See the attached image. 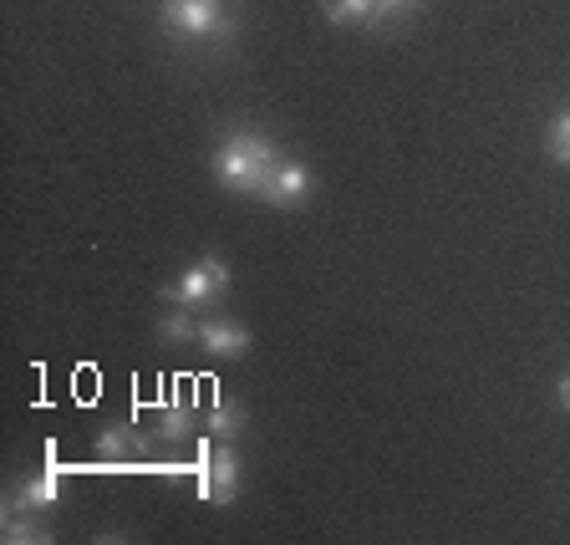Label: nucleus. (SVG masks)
Listing matches in <instances>:
<instances>
[{
    "label": "nucleus",
    "mask_w": 570,
    "mask_h": 545,
    "mask_svg": "<svg viewBox=\"0 0 570 545\" xmlns=\"http://www.w3.org/2000/svg\"><path fill=\"white\" fill-rule=\"evenodd\" d=\"M235 495H239L235 444H219L214 454H209V444H204V454H199V499L204 505H235Z\"/></svg>",
    "instance_id": "39448f33"
},
{
    "label": "nucleus",
    "mask_w": 570,
    "mask_h": 545,
    "mask_svg": "<svg viewBox=\"0 0 570 545\" xmlns=\"http://www.w3.org/2000/svg\"><path fill=\"white\" fill-rule=\"evenodd\" d=\"M0 535L11 545H47L51 531H41L36 510H0Z\"/></svg>",
    "instance_id": "9d476101"
},
{
    "label": "nucleus",
    "mask_w": 570,
    "mask_h": 545,
    "mask_svg": "<svg viewBox=\"0 0 570 545\" xmlns=\"http://www.w3.org/2000/svg\"><path fill=\"white\" fill-rule=\"evenodd\" d=\"M158 21H164V31L189 36V41H229L235 36V16L225 11V0H164Z\"/></svg>",
    "instance_id": "f03ea898"
},
{
    "label": "nucleus",
    "mask_w": 570,
    "mask_h": 545,
    "mask_svg": "<svg viewBox=\"0 0 570 545\" xmlns=\"http://www.w3.org/2000/svg\"><path fill=\"white\" fill-rule=\"evenodd\" d=\"M57 499H61V464H57V444H47V464L6 495V510H51Z\"/></svg>",
    "instance_id": "423d86ee"
},
{
    "label": "nucleus",
    "mask_w": 570,
    "mask_h": 545,
    "mask_svg": "<svg viewBox=\"0 0 570 545\" xmlns=\"http://www.w3.org/2000/svg\"><path fill=\"white\" fill-rule=\"evenodd\" d=\"M560 403L570 408V378H560Z\"/></svg>",
    "instance_id": "dca6fc26"
},
{
    "label": "nucleus",
    "mask_w": 570,
    "mask_h": 545,
    "mask_svg": "<svg viewBox=\"0 0 570 545\" xmlns=\"http://www.w3.org/2000/svg\"><path fill=\"white\" fill-rule=\"evenodd\" d=\"M311 189H316V178H311V168L301 164V158H285L271 168V174L261 178V189H255V199L271 204V210H301V204L311 199Z\"/></svg>",
    "instance_id": "20e7f679"
},
{
    "label": "nucleus",
    "mask_w": 570,
    "mask_h": 545,
    "mask_svg": "<svg viewBox=\"0 0 570 545\" xmlns=\"http://www.w3.org/2000/svg\"><path fill=\"white\" fill-rule=\"evenodd\" d=\"M423 11V0H377L372 6V31H387V26L407 21V16Z\"/></svg>",
    "instance_id": "2eb2a0df"
},
{
    "label": "nucleus",
    "mask_w": 570,
    "mask_h": 545,
    "mask_svg": "<svg viewBox=\"0 0 570 545\" xmlns=\"http://www.w3.org/2000/svg\"><path fill=\"white\" fill-rule=\"evenodd\" d=\"M275 164H281L275 138H265V133H255V128L225 133V143H219V148H214V158H209L214 178H219L225 189H235V194H255V189H261V178L271 174Z\"/></svg>",
    "instance_id": "f257e3e1"
},
{
    "label": "nucleus",
    "mask_w": 570,
    "mask_h": 545,
    "mask_svg": "<svg viewBox=\"0 0 570 545\" xmlns=\"http://www.w3.org/2000/svg\"><path fill=\"white\" fill-rule=\"evenodd\" d=\"M142 444H148V439H142L132 424H112L102 439H97V459H102V464H132L142 454Z\"/></svg>",
    "instance_id": "6e6552de"
},
{
    "label": "nucleus",
    "mask_w": 570,
    "mask_h": 545,
    "mask_svg": "<svg viewBox=\"0 0 570 545\" xmlns=\"http://www.w3.org/2000/svg\"><path fill=\"white\" fill-rule=\"evenodd\" d=\"M546 154L556 158L560 168H570V107H560L546 128Z\"/></svg>",
    "instance_id": "4468645a"
},
{
    "label": "nucleus",
    "mask_w": 570,
    "mask_h": 545,
    "mask_svg": "<svg viewBox=\"0 0 570 545\" xmlns=\"http://www.w3.org/2000/svg\"><path fill=\"white\" fill-rule=\"evenodd\" d=\"M229 291V261L225 255H204V261H194L184 275H174L168 285H158V296L168 301V306H209V301H219Z\"/></svg>",
    "instance_id": "7ed1b4c3"
},
{
    "label": "nucleus",
    "mask_w": 570,
    "mask_h": 545,
    "mask_svg": "<svg viewBox=\"0 0 570 545\" xmlns=\"http://www.w3.org/2000/svg\"><path fill=\"white\" fill-rule=\"evenodd\" d=\"M372 6L377 0H321V11L332 26H367L372 31Z\"/></svg>",
    "instance_id": "ddd939ff"
},
{
    "label": "nucleus",
    "mask_w": 570,
    "mask_h": 545,
    "mask_svg": "<svg viewBox=\"0 0 570 545\" xmlns=\"http://www.w3.org/2000/svg\"><path fill=\"white\" fill-rule=\"evenodd\" d=\"M189 434H194V408H189V398H168L164 413H158V439L184 444Z\"/></svg>",
    "instance_id": "9b49d317"
},
{
    "label": "nucleus",
    "mask_w": 570,
    "mask_h": 545,
    "mask_svg": "<svg viewBox=\"0 0 570 545\" xmlns=\"http://www.w3.org/2000/svg\"><path fill=\"white\" fill-rule=\"evenodd\" d=\"M204 428H209V439H214V444H235L239 434L249 428V418H245V408H239V403L219 398V403L209 408V418H204Z\"/></svg>",
    "instance_id": "1a4fd4ad"
},
{
    "label": "nucleus",
    "mask_w": 570,
    "mask_h": 545,
    "mask_svg": "<svg viewBox=\"0 0 570 545\" xmlns=\"http://www.w3.org/2000/svg\"><path fill=\"white\" fill-rule=\"evenodd\" d=\"M158 342H199V321H194V306H174L164 321H158Z\"/></svg>",
    "instance_id": "f8f14e48"
},
{
    "label": "nucleus",
    "mask_w": 570,
    "mask_h": 545,
    "mask_svg": "<svg viewBox=\"0 0 570 545\" xmlns=\"http://www.w3.org/2000/svg\"><path fill=\"white\" fill-rule=\"evenodd\" d=\"M199 347L209 357H245L255 347V337H249V327H239L229 317H209L199 321Z\"/></svg>",
    "instance_id": "0eeeda50"
}]
</instances>
